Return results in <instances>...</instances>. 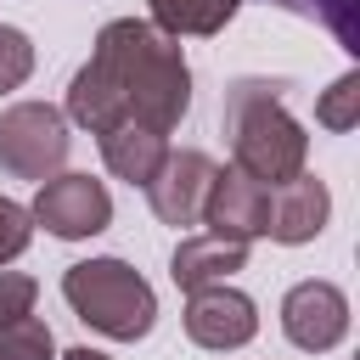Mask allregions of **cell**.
Segmentation results:
<instances>
[{
  "label": "cell",
  "instance_id": "cell-1",
  "mask_svg": "<svg viewBox=\"0 0 360 360\" xmlns=\"http://www.w3.org/2000/svg\"><path fill=\"white\" fill-rule=\"evenodd\" d=\"M186 107H191L186 51L146 17H112L96 34L90 62L68 84V118L90 135L112 124H146L169 135L186 118Z\"/></svg>",
  "mask_w": 360,
  "mask_h": 360
},
{
  "label": "cell",
  "instance_id": "cell-2",
  "mask_svg": "<svg viewBox=\"0 0 360 360\" xmlns=\"http://www.w3.org/2000/svg\"><path fill=\"white\" fill-rule=\"evenodd\" d=\"M225 135H231V163L259 186H281L309 163V135L287 112L281 79H236L225 90Z\"/></svg>",
  "mask_w": 360,
  "mask_h": 360
},
{
  "label": "cell",
  "instance_id": "cell-3",
  "mask_svg": "<svg viewBox=\"0 0 360 360\" xmlns=\"http://www.w3.org/2000/svg\"><path fill=\"white\" fill-rule=\"evenodd\" d=\"M62 298L73 304V315L84 326H96L101 338H118V343H135L158 326V292L152 281L124 264V259H84V264H68L62 276Z\"/></svg>",
  "mask_w": 360,
  "mask_h": 360
},
{
  "label": "cell",
  "instance_id": "cell-4",
  "mask_svg": "<svg viewBox=\"0 0 360 360\" xmlns=\"http://www.w3.org/2000/svg\"><path fill=\"white\" fill-rule=\"evenodd\" d=\"M68 163V112L51 101H17L0 112V169L11 180H51Z\"/></svg>",
  "mask_w": 360,
  "mask_h": 360
},
{
  "label": "cell",
  "instance_id": "cell-5",
  "mask_svg": "<svg viewBox=\"0 0 360 360\" xmlns=\"http://www.w3.org/2000/svg\"><path fill=\"white\" fill-rule=\"evenodd\" d=\"M28 214H34V225H45L51 236H62V242H84V236L107 231V219H112V197H107L101 180L73 174V169H56L51 180H39Z\"/></svg>",
  "mask_w": 360,
  "mask_h": 360
},
{
  "label": "cell",
  "instance_id": "cell-6",
  "mask_svg": "<svg viewBox=\"0 0 360 360\" xmlns=\"http://www.w3.org/2000/svg\"><path fill=\"white\" fill-rule=\"evenodd\" d=\"M281 332L287 343H298L304 354H326L349 338V298L338 281H298L281 298Z\"/></svg>",
  "mask_w": 360,
  "mask_h": 360
},
{
  "label": "cell",
  "instance_id": "cell-7",
  "mask_svg": "<svg viewBox=\"0 0 360 360\" xmlns=\"http://www.w3.org/2000/svg\"><path fill=\"white\" fill-rule=\"evenodd\" d=\"M253 332H259V304H253L248 292L214 281V287H197V292L186 298V338H191L197 349L231 354V349L253 343Z\"/></svg>",
  "mask_w": 360,
  "mask_h": 360
},
{
  "label": "cell",
  "instance_id": "cell-8",
  "mask_svg": "<svg viewBox=\"0 0 360 360\" xmlns=\"http://www.w3.org/2000/svg\"><path fill=\"white\" fill-rule=\"evenodd\" d=\"M214 158L186 146V152H163L158 174L146 180V197H152V214L163 225H197L202 219V197H208V180H214Z\"/></svg>",
  "mask_w": 360,
  "mask_h": 360
},
{
  "label": "cell",
  "instance_id": "cell-9",
  "mask_svg": "<svg viewBox=\"0 0 360 360\" xmlns=\"http://www.w3.org/2000/svg\"><path fill=\"white\" fill-rule=\"evenodd\" d=\"M326 214H332V191H326V180H315V174H292V180L270 186V202H264V236L281 242V248L315 242V236L326 231Z\"/></svg>",
  "mask_w": 360,
  "mask_h": 360
},
{
  "label": "cell",
  "instance_id": "cell-10",
  "mask_svg": "<svg viewBox=\"0 0 360 360\" xmlns=\"http://www.w3.org/2000/svg\"><path fill=\"white\" fill-rule=\"evenodd\" d=\"M264 202H270V186L248 180L236 163L231 169H214L208 197H202V225L219 231V236L253 242V236H264Z\"/></svg>",
  "mask_w": 360,
  "mask_h": 360
},
{
  "label": "cell",
  "instance_id": "cell-11",
  "mask_svg": "<svg viewBox=\"0 0 360 360\" xmlns=\"http://www.w3.org/2000/svg\"><path fill=\"white\" fill-rule=\"evenodd\" d=\"M248 264V242L236 236H219V231H202V236H186L169 259V276L180 292H197V287H214L225 276H236Z\"/></svg>",
  "mask_w": 360,
  "mask_h": 360
},
{
  "label": "cell",
  "instance_id": "cell-12",
  "mask_svg": "<svg viewBox=\"0 0 360 360\" xmlns=\"http://www.w3.org/2000/svg\"><path fill=\"white\" fill-rule=\"evenodd\" d=\"M96 141H101L107 169H112L118 180H129V186H146V180L158 174L163 152H169V135H158V129H146V124H112V129H101Z\"/></svg>",
  "mask_w": 360,
  "mask_h": 360
},
{
  "label": "cell",
  "instance_id": "cell-13",
  "mask_svg": "<svg viewBox=\"0 0 360 360\" xmlns=\"http://www.w3.org/2000/svg\"><path fill=\"white\" fill-rule=\"evenodd\" d=\"M236 6L242 0H146V22L152 28H163L169 39H186V34H219L231 17H236Z\"/></svg>",
  "mask_w": 360,
  "mask_h": 360
},
{
  "label": "cell",
  "instance_id": "cell-14",
  "mask_svg": "<svg viewBox=\"0 0 360 360\" xmlns=\"http://www.w3.org/2000/svg\"><path fill=\"white\" fill-rule=\"evenodd\" d=\"M264 6H281L292 17H309L321 22L343 51H360V0H264Z\"/></svg>",
  "mask_w": 360,
  "mask_h": 360
},
{
  "label": "cell",
  "instance_id": "cell-15",
  "mask_svg": "<svg viewBox=\"0 0 360 360\" xmlns=\"http://www.w3.org/2000/svg\"><path fill=\"white\" fill-rule=\"evenodd\" d=\"M315 124L321 129H332V135H343V129H354L360 124V73L349 68V73H338L332 79V90L315 101Z\"/></svg>",
  "mask_w": 360,
  "mask_h": 360
},
{
  "label": "cell",
  "instance_id": "cell-16",
  "mask_svg": "<svg viewBox=\"0 0 360 360\" xmlns=\"http://www.w3.org/2000/svg\"><path fill=\"white\" fill-rule=\"evenodd\" d=\"M0 360H56V338L39 315H22L0 326Z\"/></svg>",
  "mask_w": 360,
  "mask_h": 360
},
{
  "label": "cell",
  "instance_id": "cell-17",
  "mask_svg": "<svg viewBox=\"0 0 360 360\" xmlns=\"http://www.w3.org/2000/svg\"><path fill=\"white\" fill-rule=\"evenodd\" d=\"M34 73V39L11 22H0V96H11Z\"/></svg>",
  "mask_w": 360,
  "mask_h": 360
},
{
  "label": "cell",
  "instance_id": "cell-18",
  "mask_svg": "<svg viewBox=\"0 0 360 360\" xmlns=\"http://www.w3.org/2000/svg\"><path fill=\"white\" fill-rule=\"evenodd\" d=\"M34 298H39L34 276H22V270H0V326L34 315Z\"/></svg>",
  "mask_w": 360,
  "mask_h": 360
},
{
  "label": "cell",
  "instance_id": "cell-19",
  "mask_svg": "<svg viewBox=\"0 0 360 360\" xmlns=\"http://www.w3.org/2000/svg\"><path fill=\"white\" fill-rule=\"evenodd\" d=\"M28 236H34V214H28L22 202L0 197V264H11V259L28 248Z\"/></svg>",
  "mask_w": 360,
  "mask_h": 360
},
{
  "label": "cell",
  "instance_id": "cell-20",
  "mask_svg": "<svg viewBox=\"0 0 360 360\" xmlns=\"http://www.w3.org/2000/svg\"><path fill=\"white\" fill-rule=\"evenodd\" d=\"M62 360H107V354H101V349H68Z\"/></svg>",
  "mask_w": 360,
  "mask_h": 360
}]
</instances>
